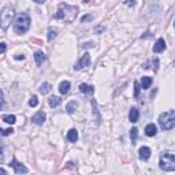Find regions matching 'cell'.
<instances>
[{"instance_id": "6da1fadb", "label": "cell", "mask_w": 175, "mask_h": 175, "mask_svg": "<svg viewBox=\"0 0 175 175\" xmlns=\"http://www.w3.org/2000/svg\"><path fill=\"white\" fill-rule=\"evenodd\" d=\"M78 14V7L77 6H70L66 3H60L58 12L55 14V19H63L64 22H73Z\"/></svg>"}, {"instance_id": "7a4b0ae2", "label": "cell", "mask_w": 175, "mask_h": 175, "mask_svg": "<svg viewBox=\"0 0 175 175\" xmlns=\"http://www.w3.org/2000/svg\"><path fill=\"white\" fill-rule=\"evenodd\" d=\"M30 27V16L26 12H21L14 19V30L18 34H23Z\"/></svg>"}, {"instance_id": "3957f363", "label": "cell", "mask_w": 175, "mask_h": 175, "mask_svg": "<svg viewBox=\"0 0 175 175\" xmlns=\"http://www.w3.org/2000/svg\"><path fill=\"white\" fill-rule=\"evenodd\" d=\"M159 125L163 130H171L175 127V111L164 112L159 116Z\"/></svg>"}, {"instance_id": "277c9868", "label": "cell", "mask_w": 175, "mask_h": 175, "mask_svg": "<svg viewBox=\"0 0 175 175\" xmlns=\"http://www.w3.org/2000/svg\"><path fill=\"white\" fill-rule=\"evenodd\" d=\"M160 168L164 171H175V153L166 152L160 156Z\"/></svg>"}, {"instance_id": "5b68a950", "label": "cell", "mask_w": 175, "mask_h": 175, "mask_svg": "<svg viewBox=\"0 0 175 175\" xmlns=\"http://www.w3.org/2000/svg\"><path fill=\"white\" fill-rule=\"evenodd\" d=\"M12 16H14V10L10 6H6L2 10V12H0V26H2L3 30H6L8 27V25L11 23Z\"/></svg>"}, {"instance_id": "8992f818", "label": "cell", "mask_w": 175, "mask_h": 175, "mask_svg": "<svg viewBox=\"0 0 175 175\" xmlns=\"http://www.w3.org/2000/svg\"><path fill=\"white\" fill-rule=\"evenodd\" d=\"M10 167H12L14 170H15L16 174H26L27 173V168L25 166H23L22 163H19L16 159H12L11 163H10Z\"/></svg>"}, {"instance_id": "52a82bcc", "label": "cell", "mask_w": 175, "mask_h": 175, "mask_svg": "<svg viewBox=\"0 0 175 175\" xmlns=\"http://www.w3.org/2000/svg\"><path fill=\"white\" fill-rule=\"evenodd\" d=\"M89 64H90V55L85 53L84 56L80 59V62H78V63L74 66V68H75V70H81V68H84V67H88Z\"/></svg>"}, {"instance_id": "ba28073f", "label": "cell", "mask_w": 175, "mask_h": 175, "mask_svg": "<svg viewBox=\"0 0 175 175\" xmlns=\"http://www.w3.org/2000/svg\"><path fill=\"white\" fill-rule=\"evenodd\" d=\"M164 49H166V41H164V39H159L155 45H153V52L159 53V52H163Z\"/></svg>"}, {"instance_id": "9c48e42d", "label": "cell", "mask_w": 175, "mask_h": 175, "mask_svg": "<svg viewBox=\"0 0 175 175\" xmlns=\"http://www.w3.org/2000/svg\"><path fill=\"white\" fill-rule=\"evenodd\" d=\"M32 121H33V123H36V125H43V123L45 122V114H44V112H37L36 115H33Z\"/></svg>"}, {"instance_id": "30bf717a", "label": "cell", "mask_w": 175, "mask_h": 175, "mask_svg": "<svg viewBox=\"0 0 175 175\" xmlns=\"http://www.w3.org/2000/svg\"><path fill=\"white\" fill-rule=\"evenodd\" d=\"M80 90L82 92V93H85V94L92 96V94H93V92H94V89H93V86H92V85L81 84V85H80Z\"/></svg>"}, {"instance_id": "8fae6325", "label": "cell", "mask_w": 175, "mask_h": 175, "mask_svg": "<svg viewBox=\"0 0 175 175\" xmlns=\"http://www.w3.org/2000/svg\"><path fill=\"white\" fill-rule=\"evenodd\" d=\"M140 159L142 160H148L150 157V149L148 148V146H142V148H140Z\"/></svg>"}, {"instance_id": "7c38bea8", "label": "cell", "mask_w": 175, "mask_h": 175, "mask_svg": "<svg viewBox=\"0 0 175 175\" xmlns=\"http://www.w3.org/2000/svg\"><path fill=\"white\" fill-rule=\"evenodd\" d=\"M138 116H140L138 109H137L136 107H133L131 109H130V112H129V119H130V122H131V123H136L137 121H138Z\"/></svg>"}, {"instance_id": "4fadbf2b", "label": "cell", "mask_w": 175, "mask_h": 175, "mask_svg": "<svg viewBox=\"0 0 175 175\" xmlns=\"http://www.w3.org/2000/svg\"><path fill=\"white\" fill-rule=\"evenodd\" d=\"M48 103H49V107H51V108L59 107V105L62 104V99L58 97V96H52V97L48 99Z\"/></svg>"}, {"instance_id": "5bb4252c", "label": "cell", "mask_w": 175, "mask_h": 175, "mask_svg": "<svg viewBox=\"0 0 175 175\" xmlns=\"http://www.w3.org/2000/svg\"><path fill=\"white\" fill-rule=\"evenodd\" d=\"M156 133H157V127L153 123H149L148 126L145 127V134L148 136V137H153V136H156Z\"/></svg>"}, {"instance_id": "9a60e30c", "label": "cell", "mask_w": 175, "mask_h": 175, "mask_svg": "<svg viewBox=\"0 0 175 175\" xmlns=\"http://www.w3.org/2000/svg\"><path fill=\"white\" fill-rule=\"evenodd\" d=\"M70 86H71V84L68 81H63V82H60V85H59V92L62 94H66L68 93V90H70Z\"/></svg>"}, {"instance_id": "2e32d148", "label": "cell", "mask_w": 175, "mask_h": 175, "mask_svg": "<svg viewBox=\"0 0 175 175\" xmlns=\"http://www.w3.org/2000/svg\"><path fill=\"white\" fill-rule=\"evenodd\" d=\"M34 59H36L37 66H41V64L45 62V55H44L43 52H40V51H37V52L34 53Z\"/></svg>"}, {"instance_id": "e0dca14e", "label": "cell", "mask_w": 175, "mask_h": 175, "mask_svg": "<svg viewBox=\"0 0 175 175\" xmlns=\"http://www.w3.org/2000/svg\"><path fill=\"white\" fill-rule=\"evenodd\" d=\"M67 140L70 142H75L78 140V133H77V130L75 129H71V130H68V133H67Z\"/></svg>"}, {"instance_id": "ac0fdd59", "label": "cell", "mask_w": 175, "mask_h": 175, "mask_svg": "<svg viewBox=\"0 0 175 175\" xmlns=\"http://www.w3.org/2000/svg\"><path fill=\"white\" fill-rule=\"evenodd\" d=\"M77 107H78V101L73 100V101H70V103H68V104L66 105V111L68 112V114H73L75 109H77Z\"/></svg>"}, {"instance_id": "d6986e66", "label": "cell", "mask_w": 175, "mask_h": 175, "mask_svg": "<svg viewBox=\"0 0 175 175\" xmlns=\"http://www.w3.org/2000/svg\"><path fill=\"white\" fill-rule=\"evenodd\" d=\"M150 84H152V78L150 77H142V80H141L142 89H148L150 86Z\"/></svg>"}, {"instance_id": "ffe728a7", "label": "cell", "mask_w": 175, "mask_h": 175, "mask_svg": "<svg viewBox=\"0 0 175 175\" xmlns=\"http://www.w3.org/2000/svg\"><path fill=\"white\" fill-rule=\"evenodd\" d=\"M51 84H48V82H44V84H41V86H40V93H43V94H47L48 92L51 90Z\"/></svg>"}, {"instance_id": "44dd1931", "label": "cell", "mask_w": 175, "mask_h": 175, "mask_svg": "<svg viewBox=\"0 0 175 175\" xmlns=\"http://www.w3.org/2000/svg\"><path fill=\"white\" fill-rule=\"evenodd\" d=\"M3 121L10 123V125H14L16 122V118H15V115H4L3 116Z\"/></svg>"}, {"instance_id": "7402d4cb", "label": "cell", "mask_w": 175, "mask_h": 175, "mask_svg": "<svg viewBox=\"0 0 175 175\" xmlns=\"http://www.w3.org/2000/svg\"><path fill=\"white\" fill-rule=\"evenodd\" d=\"M137 136H138V130H137L136 127L130 130V138H131V142H133V144H136V141H137Z\"/></svg>"}, {"instance_id": "603a6c76", "label": "cell", "mask_w": 175, "mask_h": 175, "mask_svg": "<svg viewBox=\"0 0 175 175\" xmlns=\"http://www.w3.org/2000/svg\"><path fill=\"white\" fill-rule=\"evenodd\" d=\"M56 36H58V32H56V30H55V29H52V27H51V29L48 30V40H49V41H52V40H53Z\"/></svg>"}, {"instance_id": "cb8c5ba5", "label": "cell", "mask_w": 175, "mask_h": 175, "mask_svg": "<svg viewBox=\"0 0 175 175\" xmlns=\"http://www.w3.org/2000/svg\"><path fill=\"white\" fill-rule=\"evenodd\" d=\"M146 64H152V66H150L149 68H153V70H157V66H159V59H156V58H155V59H153V60H150L149 62V63H146Z\"/></svg>"}, {"instance_id": "d4e9b609", "label": "cell", "mask_w": 175, "mask_h": 175, "mask_svg": "<svg viewBox=\"0 0 175 175\" xmlns=\"http://www.w3.org/2000/svg\"><path fill=\"white\" fill-rule=\"evenodd\" d=\"M37 104H39V100H37L36 96H33V97L29 100V105L30 107H37Z\"/></svg>"}, {"instance_id": "484cf974", "label": "cell", "mask_w": 175, "mask_h": 175, "mask_svg": "<svg viewBox=\"0 0 175 175\" xmlns=\"http://www.w3.org/2000/svg\"><path fill=\"white\" fill-rule=\"evenodd\" d=\"M12 131H14V130L11 127H10V129H4V130H2V136L3 137H7V136L12 134Z\"/></svg>"}, {"instance_id": "4316f807", "label": "cell", "mask_w": 175, "mask_h": 175, "mask_svg": "<svg viewBox=\"0 0 175 175\" xmlns=\"http://www.w3.org/2000/svg\"><path fill=\"white\" fill-rule=\"evenodd\" d=\"M134 88H136V92H134V97H138V93H140V85L138 82H134Z\"/></svg>"}, {"instance_id": "83f0119b", "label": "cell", "mask_w": 175, "mask_h": 175, "mask_svg": "<svg viewBox=\"0 0 175 175\" xmlns=\"http://www.w3.org/2000/svg\"><path fill=\"white\" fill-rule=\"evenodd\" d=\"M92 18H93V16L92 15H85V16H82V22H88V21H92Z\"/></svg>"}, {"instance_id": "f1b7e54d", "label": "cell", "mask_w": 175, "mask_h": 175, "mask_svg": "<svg viewBox=\"0 0 175 175\" xmlns=\"http://www.w3.org/2000/svg\"><path fill=\"white\" fill-rule=\"evenodd\" d=\"M93 47H94L93 43H85V44H82V48H93Z\"/></svg>"}, {"instance_id": "f546056e", "label": "cell", "mask_w": 175, "mask_h": 175, "mask_svg": "<svg viewBox=\"0 0 175 175\" xmlns=\"http://www.w3.org/2000/svg\"><path fill=\"white\" fill-rule=\"evenodd\" d=\"M94 32H96V33L104 32V27H103V26H96V27H94Z\"/></svg>"}, {"instance_id": "4dcf8cb0", "label": "cell", "mask_w": 175, "mask_h": 175, "mask_svg": "<svg viewBox=\"0 0 175 175\" xmlns=\"http://www.w3.org/2000/svg\"><path fill=\"white\" fill-rule=\"evenodd\" d=\"M0 47H2V53H4L6 52V44L2 43V44H0Z\"/></svg>"}, {"instance_id": "1f68e13d", "label": "cell", "mask_w": 175, "mask_h": 175, "mask_svg": "<svg viewBox=\"0 0 175 175\" xmlns=\"http://www.w3.org/2000/svg\"><path fill=\"white\" fill-rule=\"evenodd\" d=\"M15 59H18V60H21V59H25V56H23V55H16V56H15Z\"/></svg>"}, {"instance_id": "d6a6232c", "label": "cell", "mask_w": 175, "mask_h": 175, "mask_svg": "<svg viewBox=\"0 0 175 175\" xmlns=\"http://www.w3.org/2000/svg\"><path fill=\"white\" fill-rule=\"evenodd\" d=\"M127 6H136V2H126Z\"/></svg>"}, {"instance_id": "836d02e7", "label": "cell", "mask_w": 175, "mask_h": 175, "mask_svg": "<svg viewBox=\"0 0 175 175\" xmlns=\"http://www.w3.org/2000/svg\"><path fill=\"white\" fill-rule=\"evenodd\" d=\"M0 174H2V175H6V170L3 168V167H2V168H0Z\"/></svg>"}, {"instance_id": "e575fe53", "label": "cell", "mask_w": 175, "mask_h": 175, "mask_svg": "<svg viewBox=\"0 0 175 175\" xmlns=\"http://www.w3.org/2000/svg\"><path fill=\"white\" fill-rule=\"evenodd\" d=\"M174 26H175V22H174Z\"/></svg>"}]
</instances>
